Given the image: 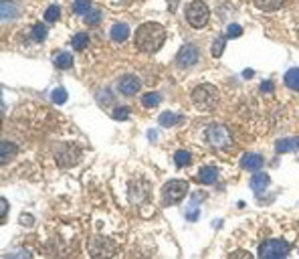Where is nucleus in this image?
<instances>
[{"mask_svg":"<svg viewBox=\"0 0 299 259\" xmlns=\"http://www.w3.org/2000/svg\"><path fill=\"white\" fill-rule=\"evenodd\" d=\"M166 41V29L160 23H143L135 31V47L141 53H158Z\"/></svg>","mask_w":299,"mask_h":259,"instance_id":"1","label":"nucleus"},{"mask_svg":"<svg viewBox=\"0 0 299 259\" xmlns=\"http://www.w3.org/2000/svg\"><path fill=\"white\" fill-rule=\"evenodd\" d=\"M196 61H198V49H196V45L188 43V45H184V47L178 51L176 63H178L180 69H188V67H192Z\"/></svg>","mask_w":299,"mask_h":259,"instance_id":"8","label":"nucleus"},{"mask_svg":"<svg viewBox=\"0 0 299 259\" xmlns=\"http://www.w3.org/2000/svg\"><path fill=\"white\" fill-rule=\"evenodd\" d=\"M51 97H53V101H55V103H65V101H67V97H69V93H67V89H65V87H57V89L51 93Z\"/></svg>","mask_w":299,"mask_h":259,"instance_id":"29","label":"nucleus"},{"mask_svg":"<svg viewBox=\"0 0 299 259\" xmlns=\"http://www.w3.org/2000/svg\"><path fill=\"white\" fill-rule=\"evenodd\" d=\"M261 89H263V91H271V89H273V83H271V81H265V83L261 85Z\"/></svg>","mask_w":299,"mask_h":259,"instance_id":"34","label":"nucleus"},{"mask_svg":"<svg viewBox=\"0 0 299 259\" xmlns=\"http://www.w3.org/2000/svg\"><path fill=\"white\" fill-rule=\"evenodd\" d=\"M147 190H150V184L143 182V180H135L129 184V201L133 205H139L143 201H147Z\"/></svg>","mask_w":299,"mask_h":259,"instance_id":"9","label":"nucleus"},{"mask_svg":"<svg viewBox=\"0 0 299 259\" xmlns=\"http://www.w3.org/2000/svg\"><path fill=\"white\" fill-rule=\"evenodd\" d=\"M184 15H186L188 25L194 27V29H202L208 23V17H210L208 7L202 3V0H194V3H190L186 7V13Z\"/></svg>","mask_w":299,"mask_h":259,"instance_id":"4","label":"nucleus"},{"mask_svg":"<svg viewBox=\"0 0 299 259\" xmlns=\"http://www.w3.org/2000/svg\"><path fill=\"white\" fill-rule=\"evenodd\" d=\"M71 45H73V49H77V51L87 49V45H89V37H87V33H77V35L73 37Z\"/></svg>","mask_w":299,"mask_h":259,"instance_id":"23","label":"nucleus"},{"mask_svg":"<svg viewBox=\"0 0 299 259\" xmlns=\"http://www.w3.org/2000/svg\"><path fill=\"white\" fill-rule=\"evenodd\" d=\"M99 21H101V13H99L97 9H93V11H89V13L85 15V23H87L89 27L99 25Z\"/></svg>","mask_w":299,"mask_h":259,"instance_id":"28","label":"nucleus"},{"mask_svg":"<svg viewBox=\"0 0 299 259\" xmlns=\"http://www.w3.org/2000/svg\"><path fill=\"white\" fill-rule=\"evenodd\" d=\"M241 33H243V27H239V25H229V29H227V39H237V37H241Z\"/></svg>","mask_w":299,"mask_h":259,"instance_id":"32","label":"nucleus"},{"mask_svg":"<svg viewBox=\"0 0 299 259\" xmlns=\"http://www.w3.org/2000/svg\"><path fill=\"white\" fill-rule=\"evenodd\" d=\"M15 154H17V146L13 142H3V146H0V160H3V164H9Z\"/></svg>","mask_w":299,"mask_h":259,"instance_id":"17","label":"nucleus"},{"mask_svg":"<svg viewBox=\"0 0 299 259\" xmlns=\"http://www.w3.org/2000/svg\"><path fill=\"white\" fill-rule=\"evenodd\" d=\"M295 146H297V142H293L291 138H283V140H277L275 150H277L279 154H285V152H291Z\"/></svg>","mask_w":299,"mask_h":259,"instance_id":"24","label":"nucleus"},{"mask_svg":"<svg viewBox=\"0 0 299 259\" xmlns=\"http://www.w3.org/2000/svg\"><path fill=\"white\" fill-rule=\"evenodd\" d=\"M285 85H287L289 89L299 91V67H293V69H289V71L285 73Z\"/></svg>","mask_w":299,"mask_h":259,"instance_id":"19","label":"nucleus"},{"mask_svg":"<svg viewBox=\"0 0 299 259\" xmlns=\"http://www.w3.org/2000/svg\"><path fill=\"white\" fill-rule=\"evenodd\" d=\"M255 7L259 11H265V13H273V11H279L283 5H285V0H253Z\"/></svg>","mask_w":299,"mask_h":259,"instance_id":"16","label":"nucleus"},{"mask_svg":"<svg viewBox=\"0 0 299 259\" xmlns=\"http://www.w3.org/2000/svg\"><path fill=\"white\" fill-rule=\"evenodd\" d=\"M198 215H200V213H198V209H196V207H190V209H188V213H186V219H188V221H196V219H198Z\"/></svg>","mask_w":299,"mask_h":259,"instance_id":"33","label":"nucleus"},{"mask_svg":"<svg viewBox=\"0 0 299 259\" xmlns=\"http://www.w3.org/2000/svg\"><path fill=\"white\" fill-rule=\"evenodd\" d=\"M53 63L59 67V69H71V65H73V55L71 53H57L55 57H53Z\"/></svg>","mask_w":299,"mask_h":259,"instance_id":"18","label":"nucleus"},{"mask_svg":"<svg viewBox=\"0 0 299 259\" xmlns=\"http://www.w3.org/2000/svg\"><path fill=\"white\" fill-rule=\"evenodd\" d=\"M160 101H162V95H160V93H156V91H152V93H145V95L141 97V103H143V107H156Z\"/></svg>","mask_w":299,"mask_h":259,"instance_id":"25","label":"nucleus"},{"mask_svg":"<svg viewBox=\"0 0 299 259\" xmlns=\"http://www.w3.org/2000/svg\"><path fill=\"white\" fill-rule=\"evenodd\" d=\"M174 162H176L178 168L186 166V164L190 162V152H186V150H178V152L174 154Z\"/></svg>","mask_w":299,"mask_h":259,"instance_id":"27","label":"nucleus"},{"mask_svg":"<svg viewBox=\"0 0 299 259\" xmlns=\"http://www.w3.org/2000/svg\"><path fill=\"white\" fill-rule=\"evenodd\" d=\"M190 97H192V103H194L198 109H202V111H210V109H214V107L218 105L220 93H218V89H216L214 85H210V83H202V85L194 87V91H192Z\"/></svg>","mask_w":299,"mask_h":259,"instance_id":"2","label":"nucleus"},{"mask_svg":"<svg viewBox=\"0 0 299 259\" xmlns=\"http://www.w3.org/2000/svg\"><path fill=\"white\" fill-rule=\"evenodd\" d=\"M109 37H111V41H115V43H123V41L129 37V25H125V23H115V25L111 27V31H109Z\"/></svg>","mask_w":299,"mask_h":259,"instance_id":"13","label":"nucleus"},{"mask_svg":"<svg viewBox=\"0 0 299 259\" xmlns=\"http://www.w3.org/2000/svg\"><path fill=\"white\" fill-rule=\"evenodd\" d=\"M180 119H182V117H180L178 113H174V111H164V113L158 117V121H160L162 127H172V125H176Z\"/></svg>","mask_w":299,"mask_h":259,"instance_id":"20","label":"nucleus"},{"mask_svg":"<svg viewBox=\"0 0 299 259\" xmlns=\"http://www.w3.org/2000/svg\"><path fill=\"white\" fill-rule=\"evenodd\" d=\"M198 178L202 184H214L218 180V170L214 166H202L198 172Z\"/></svg>","mask_w":299,"mask_h":259,"instance_id":"15","label":"nucleus"},{"mask_svg":"<svg viewBox=\"0 0 299 259\" xmlns=\"http://www.w3.org/2000/svg\"><path fill=\"white\" fill-rule=\"evenodd\" d=\"M225 45H227V37L216 39V41H214V45H212V55H214V57H220V55H222V51H225Z\"/></svg>","mask_w":299,"mask_h":259,"instance_id":"31","label":"nucleus"},{"mask_svg":"<svg viewBox=\"0 0 299 259\" xmlns=\"http://www.w3.org/2000/svg\"><path fill=\"white\" fill-rule=\"evenodd\" d=\"M204 138L208 142V146L216 148V150H225L233 146V136H231V130L222 123H210L204 130Z\"/></svg>","mask_w":299,"mask_h":259,"instance_id":"3","label":"nucleus"},{"mask_svg":"<svg viewBox=\"0 0 299 259\" xmlns=\"http://www.w3.org/2000/svg\"><path fill=\"white\" fill-rule=\"evenodd\" d=\"M81 150L75 144H59V148L55 150V158L59 162V166H75L79 162Z\"/></svg>","mask_w":299,"mask_h":259,"instance_id":"7","label":"nucleus"},{"mask_svg":"<svg viewBox=\"0 0 299 259\" xmlns=\"http://www.w3.org/2000/svg\"><path fill=\"white\" fill-rule=\"evenodd\" d=\"M0 17L5 21L17 19V17H21V9L13 3V0H3V3H0Z\"/></svg>","mask_w":299,"mask_h":259,"instance_id":"11","label":"nucleus"},{"mask_svg":"<svg viewBox=\"0 0 299 259\" xmlns=\"http://www.w3.org/2000/svg\"><path fill=\"white\" fill-rule=\"evenodd\" d=\"M119 91L123 93V95H135L137 91H139V87H141V83H139V79L135 77V75H123L121 79H119Z\"/></svg>","mask_w":299,"mask_h":259,"instance_id":"10","label":"nucleus"},{"mask_svg":"<svg viewBox=\"0 0 299 259\" xmlns=\"http://www.w3.org/2000/svg\"><path fill=\"white\" fill-rule=\"evenodd\" d=\"M297 148H299V140H297Z\"/></svg>","mask_w":299,"mask_h":259,"instance_id":"35","label":"nucleus"},{"mask_svg":"<svg viewBox=\"0 0 299 259\" xmlns=\"http://www.w3.org/2000/svg\"><path fill=\"white\" fill-rule=\"evenodd\" d=\"M91 11V0H73V13L85 17Z\"/></svg>","mask_w":299,"mask_h":259,"instance_id":"22","label":"nucleus"},{"mask_svg":"<svg viewBox=\"0 0 299 259\" xmlns=\"http://www.w3.org/2000/svg\"><path fill=\"white\" fill-rule=\"evenodd\" d=\"M188 195V182L186 180H170L162 188V203L164 205H176Z\"/></svg>","mask_w":299,"mask_h":259,"instance_id":"5","label":"nucleus"},{"mask_svg":"<svg viewBox=\"0 0 299 259\" xmlns=\"http://www.w3.org/2000/svg\"><path fill=\"white\" fill-rule=\"evenodd\" d=\"M291 251V245L283 239H269L265 241L261 247H259V257H265V259H277V257H285L289 255Z\"/></svg>","mask_w":299,"mask_h":259,"instance_id":"6","label":"nucleus"},{"mask_svg":"<svg viewBox=\"0 0 299 259\" xmlns=\"http://www.w3.org/2000/svg\"><path fill=\"white\" fill-rule=\"evenodd\" d=\"M111 117L113 119H119V121H123V119H127L129 117V107H115L113 111H111Z\"/></svg>","mask_w":299,"mask_h":259,"instance_id":"30","label":"nucleus"},{"mask_svg":"<svg viewBox=\"0 0 299 259\" xmlns=\"http://www.w3.org/2000/svg\"><path fill=\"white\" fill-rule=\"evenodd\" d=\"M59 17H61V9L59 7H49L47 11H45V21L47 23H57L59 21Z\"/></svg>","mask_w":299,"mask_h":259,"instance_id":"26","label":"nucleus"},{"mask_svg":"<svg viewBox=\"0 0 299 259\" xmlns=\"http://www.w3.org/2000/svg\"><path fill=\"white\" fill-rule=\"evenodd\" d=\"M47 33H49V29H47L43 23H39V25H35V27L31 29V39L37 41V43H41V41L47 39Z\"/></svg>","mask_w":299,"mask_h":259,"instance_id":"21","label":"nucleus"},{"mask_svg":"<svg viewBox=\"0 0 299 259\" xmlns=\"http://www.w3.org/2000/svg\"><path fill=\"white\" fill-rule=\"evenodd\" d=\"M265 162H263V156L261 154H253V152H249V154H245L243 158H241V166L245 168V170H259L261 166H263Z\"/></svg>","mask_w":299,"mask_h":259,"instance_id":"12","label":"nucleus"},{"mask_svg":"<svg viewBox=\"0 0 299 259\" xmlns=\"http://www.w3.org/2000/svg\"><path fill=\"white\" fill-rule=\"evenodd\" d=\"M251 188L255 190V192H263L269 184H271V178H269V174H265V172H257L253 178H251Z\"/></svg>","mask_w":299,"mask_h":259,"instance_id":"14","label":"nucleus"}]
</instances>
